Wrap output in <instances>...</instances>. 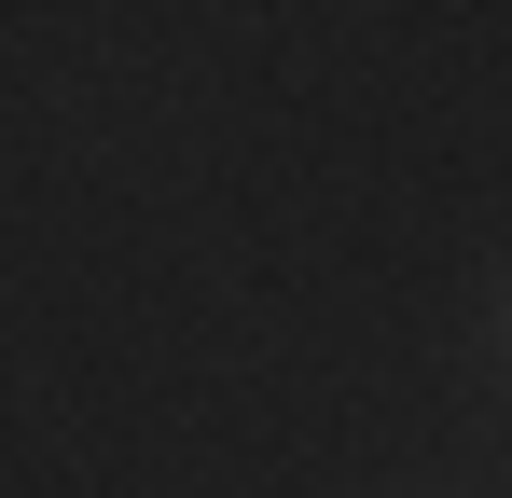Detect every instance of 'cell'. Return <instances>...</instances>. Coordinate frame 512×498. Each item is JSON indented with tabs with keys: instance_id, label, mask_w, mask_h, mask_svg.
Here are the masks:
<instances>
[{
	"instance_id": "6da1fadb",
	"label": "cell",
	"mask_w": 512,
	"mask_h": 498,
	"mask_svg": "<svg viewBox=\"0 0 512 498\" xmlns=\"http://www.w3.org/2000/svg\"><path fill=\"white\" fill-rule=\"evenodd\" d=\"M499 360H512V277H499Z\"/></svg>"
}]
</instances>
